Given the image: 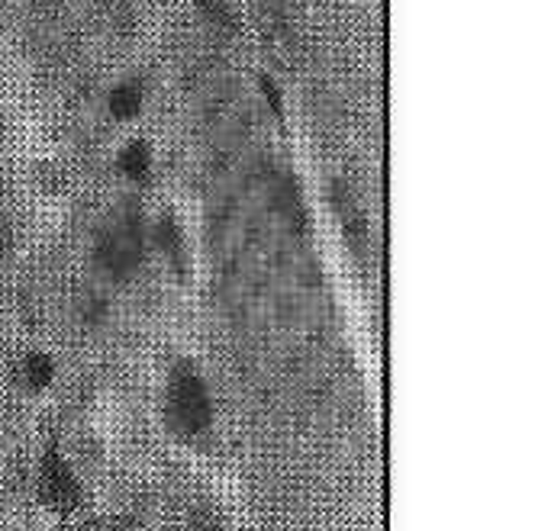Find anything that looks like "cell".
Returning <instances> with one entry per match:
<instances>
[{
  "label": "cell",
  "mask_w": 551,
  "mask_h": 531,
  "mask_svg": "<svg viewBox=\"0 0 551 531\" xmlns=\"http://www.w3.org/2000/svg\"><path fill=\"white\" fill-rule=\"evenodd\" d=\"M164 416L171 429L184 438H200L213 425V396L207 380L194 364H177L168 377V396H164Z\"/></svg>",
  "instance_id": "obj_1"
},
{
  "label": "cell",
  "mask_w": 551,
  "mask_h": 531,
  "mask_svg": "<svg viewBox=\"0 0 551 531\" xmlns=\"http://www.w3.org/2000/svg\"><path fill=\"white\" fill-rule=\"evenodd\" d=\"M143 258V223L136 213H120L97 239V265L110 277H130Z\"/></svg>",
  "instance_id": "obj_2"
},
{
  "label": "cell",
  "mask_w": 551,
  "mask_h": 531,
  "mask_svg": "<svg viewBox=\"0 0 551 531\" xmlns=\"http://www.w3.org/2000/svg\"><path fill=\"white\" fill-rule=\"evenodd\" d=\"M39 486L42 496L48 499V505H55L58 512H71L81 505V484H78L75 470L69 467V461L58 451H46L39 467Z\"/></svg>",
  "instance_id": "obj_3"
},
{
  "label": "cell",
  "mask_w": 551,
  "mask_h": 531,
  "mask_svg": "<svg viewBox=\"0 0 551 531\" xmlns=\"http://www.w3.org/2000/svg\"><path fill=\"white\" fill-rule=\"evenodd\" d=\"M110 103V113L116 120H132V116L143 113V103H145V90L139 81H120L107 97Z\"/></svg>",
  "instance_id": "obj_4"
},
{
  "label": "cell",
  "mask_w": 551,
  "mask_h": 531,
  "mask_svg": "<svg viewBox=\"0 0 551 531\" xmlns=\"http://www.w3.org/2000/svg\"><path fill=\"white\" fill-rule=\"evenodd\" d=\"M120 171L130 181H145V177L152 174V149L149 142H143V139H132L126 149L120 151Z\"/></svg>",
  "instance_id": "obj_5"
},
{
  "label": "cell",
  "mask_w": 551,
  "mask_h": 531,
  "mask_svg": "<svg viewBox=\"0 0 551 531\" xmlns=\"http://www.w3.org/2000/svg\"><path fill=\"white\" fill-rule=\"evenodd\" d=\"M52 380H55L52 358H48V354H42V351L26 354V361H23V383H26L29 390H46Z\"/></svg>",
  "instance_id": "obj_6"
},
{
  "label": "cell",
  "mask_w": 551,
  "mask_h": 531,
  "mask_svg": "<svg viewBox=\"0 0 551 531\" xmlns=\"http://www.w3.org/2000/svg\"><path fill=\"white\" fill-rule=\"evenodd\" d=\"M155 235H158V245H162V252L168 255L175 265H181V261H184V232H181V225H177V219L175 216H162V219H158Z\"/></svg>",
  "instance_id": "obj_7"
},
{
  "label": "cell",
  "mask_w": 551,
  "mask_h": 531,
  "mask_svg": "<svg viewBox=\"0 0 551 531\" xmlns=\"http://www.w3.org/2000/svg\"><path fill=\"white\" fill-rule=\"evenodd\" d=\"M200 10H204V16L213 23V26H223V29H229V33H236V26H238L236 10H232L226 0H200Z\"/></svg>",
  "instance_id": "obj_8"
},
{
  "label": "cell",
  "mask_w": 551,
  "mask_h": 531,
  "mask_svg": "<svg viewBox=\"0 0 551 531\" xmlns=\"http://www.w3.org/2000/svg\"><path fill=\"white\" fill-rule=\"evenodd\" d=\"M261 94H265V100L271 103L274 113L284 116V100H281V90H278V84H274L271 78H261Z\"/></svg>",
  "instance_id": "obj_9"
}]
</instances>
